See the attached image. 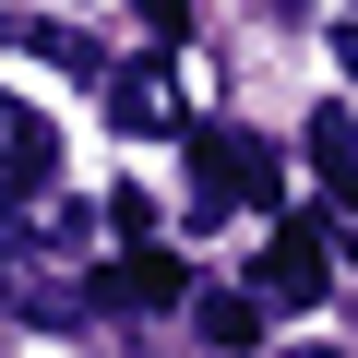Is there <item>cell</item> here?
Returning <instances> with one entry per match:
<instances>
[{
	"label": "cell",
	"mask_w": 358,
	"mask_h": 358,
	"mask_svg": "<svg viewBox=\"0 0 358 358\" xmlns=\"http://www.w3.org/2000/svg\"><path fill=\"white\" fill-rule=\"evenodd\" d=\"M192 203H203V215L275 203V155H263L251 131H192Z\"/></svg>",
	"instance_id": "cell-1"
},
{
	"label": "cell",
	"mask_w": 358,
	"mask_h": 358,
	"mask_svg": "<svg viewBox=\"0 0 358 358\" xmlns=\"http://www.w3.org/2000/svg\"><path fill=\"white\" fill-rule=\"evenodd\" d=\"M60 179V131L24 108V96H0V203H36Z\"/></svg>",
	"instance_id": "cell-2"
},
{
	"label": "cell",
	"mask_w": 358,
	"mask_h": 358,
	"mask_svg": "<svg viewBox=\"0 0 358 358\" xmlns=\"http://www.w3.org/2000/svg\"><path fill=\"white\" fill-rule=\"evenodd\" d=\"M108 120H120L131 143H155V131H179V84H167L155 60H131V72H108Z\"/></svg>",
	"instance_id": "cell-3"
},
{
	"label": "cell",
	"mask_w": 358,
	"mask_h": 358,
	"mask_svg": "<svg viewBox=\"0 0 358 358\" xmlns=\"http://www.w3.org/2000/svg\"><path fill=\"white\" fill-rule=\"evenodd\" d=\"M167 299H192V275H179L167 251H131V263L96 275V310H167Z\"/></svg>",
	"instance_id": "cell-4"
},
{
	"label": "cell",
	"mask_w": 358,
	"mask_h": 358,
	"mask_svg": "<svg viewBox=\"0 0 358 358\" xmlns=\"http://www.w3.org/2000/svg\"><path fill=\"white\" fill-rule=\"evenodd\" d=\"M322 239H334V227H310V215H299V227H275V251H263V299H287V310H299V299H322Z\"/></svg>",
	"instance_id": "cell-5"
},
{
	"label": "cell",
	"mask_w": 358,
	"mask_h": 358,
	"mask_svg": "<svg viewBox=\"0 0 358 358\" xmlns=\"http://www.w3.org/2000/svg\"><path fill=\"white\" fill-rule=\"evenodd\" d=\"M310 167H322V192L358 215V120H334V108H322V120H310ZM346 251H358V227H346Z\"/></svg>",
	"instance_id": "cell-6"
},
{
	"label": "cell",
	"mask_w": 358,
	"mask_h": 358,
	"mask_svg": "<svg viewBox=\"0 0 358 358\" xmlns=\"http://www.w3.org/2000/svg\"><path fill=\"white\" fill-rule=\"evenodd\" d=\"M192 322H203V346H227V358H239V346H263V299H239V287H203V299H192Z\"/></svg>",
	"instance_id": "cell-7"
},
{
	"label": "cell",
	"mask_w": 358,
	"mask_h": 358,
	"mask_svg": "<svg viewBox=\"0 0 358 358\" xmlns=\"http://www.w3.org/2000/svg\"><path fill=\"white\" fill-rule=\"evenodd\" d=\"M36 60H60V72H96V84H108V60H96L72 24H36Z\"/></svg>",
	"instance_id": "cell-8"
},
{
	"label": "cell",
	"mask_w": 358,
	"mask_h": 358,
	"mask_svg": "<svg viewBox=\"0 0 358 358\" xmlns=\"http://www.w3.org/2000/svg\"><path fill=\"white\" fill-rule=\"evenodd\" d=\"M131 13H143L155 36H192V0H131Z\"/></svg>",
	"instance_id": "cell-9"
},
{
	"label": "cell",
	"mask_w": 358,
	"mask_h": 358,
	"mask_svg": "<svg viewBox=\"0 0 358 358\" xmlns=\"http://www.w3.org/2000/svg\"><path fill=\"white\" fill-rule=\"evenodd\" d=\"M0 299H24V287H13V227H0Z\"/></svg>",
	"instance_id": "cell-10"
},
{
	"label": "cell",
	"mask_w": 358,
	"mask_h": 358,
	"mask_svg": "<svg viewBox=\"0 0 358 358\" xmlns=\"http://www.w3.org/2000/svg\"><path fill=\"white\" fill-rule=\"evenodd\" d=\"M334 60H346V84H358V24H346V36H334Z\"/></svg>",
	"instance_id": "cell-11"
},
{
	"label": "cell",
	"mask_w": 358,
	"mask_h": 358,
	"mask_svg": "<svg viewBox=\"0 0 358 358\" xmlns=\"http://www.w3.org/2000/svg\"><path fill=\"white\" fill-rule=\"evenodd\" d=\"M275 358H346V346H275Z\"/></svg>",
	"instance_id": "cell-12"
}]
</instances>
